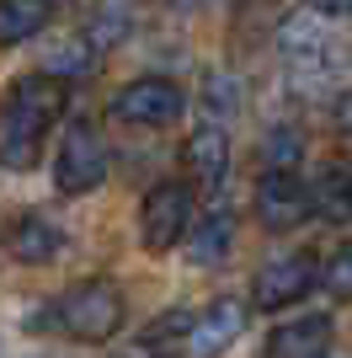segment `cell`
Returning <instances> with one entry per match:
<instances>
[{"label": "cell", "instance_id": "cell-8", "mask_svg": "<svg viewBox=\"0 0 352 358\" xmlns=\"http://www.w3.org/2000/svg\"><path fill=\"white\" fill-rule=\"evenodd\" d=\"M309 214V187L293 171H262L256 182V220L267 230H293V224H305Z\"/></svg>", "mask_w": 352, "mask_h": 358}, {"label": "cell", "instance_id": "cell-10", "mask_svg": "<svg viewBox=\"0 0 352 358\" xmlns=\"http://www.w3.org/2000/svg\"><path fill=\"white\" fill-rule=\"evenodd\" d=\"M325 348H331V315H305L272 331L262 358H325Z\"/></svg>", "mask_w": 352, "mask_h": 358}, {"label": "cell", "instance_id": "cell-18", "mask_svg": "<svg viewBox=\"0 0 352 358\" xmlns=\"http://www.w3.org/2000/svg\"><path fill=\"white\" fill-rule=\"evenodd\" d=\"M321 278H325V289H331V294H337V299H347V278H352V252H347V246H337V252H331V262H325V273H321Z\"/></svg>", "mask_w": 352, "mask_h": 358}, {"label": "cell", "instance_id": "cell-5", "mask_svg": "<svg viewBox=\"0 0 352 358\" xmlns=\"http://www.w3.org/2000/svg\"><path fill=\"white\" fill-rule=\"evenodd\" d=\"M187 113V91L166 80V75H145V80H129V86L112 96V118L139 123V129H161V123H176Z\"/></svg>", "mask_w": 352, "mask_h": 358}, {"label": "cell", "instance_id": "cell-6", "mask_svg": "<svg viewBox=\"0 0 352 358\" xmlns=\"http://www.w3.org/2000/svg\"><path fill=\"white\" fill-rule=\"evenodd\" d=\"M315 278H321L315 252L272 257V262L251 278V305H256V310H288V305H299V299L315 289Z\"/></svg>", "mask_w": 352, "mask_h": 358}, {"label": "cell", "instance_id": "cell-21", "mask_svg": "<svg viewBox=\"0 0 352 358\" xmlns=\"http://www.w3.org/2000/svg\"><path fill=\"white\" fill-rule=\"evenodd\" d=\"M176 11H198V6H208V0H171Z\"/></svg>", "mask_w": 352, "mask_h": 358}, {"label": "cell", "instance_id": "cell-16", "mask_svg": "<svg viewBox=\"0 0 352 358\" xmlns=\"http://www.w3.org/2000/svg\"><path fill=\"white\" fill-rule=\"evenodd\" d=\"M299 155H305V134H299L293 123L267 129V139H262V161H267V171H293V166H299Z\"/></svg>", "mask_w": 352, "mask_h": 358}, {"label": "cell", "instance_id": "cell-13", "mask_svg": "<svg viewBox=\"0 0 352 358\" xmlns=\"http://www.w3.org/2000/svg\"><path fill=\"white\" fill-rule=\"evenodd\" d=\"M48 0H0V48L11 43H27L48 27Z\"/></svg>", "mask_w": 352, "mask_h": 358}, {"label": "cell", "instance_id": "cell-19", "mask_svg": "<svg viewBox=\"0 0 352 358\" xmlns=\"http://www.w3.org/2000/svg\"><path fill=\"white\" fill-rule=\"evenodd\" d=\"M305 6H309L315 22H342V16L352 11V0H305Z\"/></svg>", "mask_w": 352, "mask_h": 358}, {"label": "cell", "instance_id": "cell-7", "mask_svg": "<svg viewBox=\"0 0 352 358\" xmlns=\"http://www.w3.org/2000/svg\"><path fill=\"white\" fill-rule=\"evenodd\" d=\"M240 331H246V310L235 299H219L203 315H192V327L182 331V358H219L230 353V343Z\"/></svg>", "mask_w": 352, "mask_h": 358}, {"label": "cell", "instance_id": "cell-14", "mask_svg": "<svg viewBox=\"0 0 352 358\" xmlns=\"http://www.w3.org/2000/svg\"><path fill=\"white\" fill-rule=\"evenodd\" d=\"M309 209L325 214V220H347V161H325L321 177H315V193H309Z\"/></svg>", "mask_w": 352, "mask_h": 358}, {"label": "cell", "instance_id": "cell-3", "mask_svg": "<svg viewBox=\"0 0 352 358\" xmlns=\"http://www.w3.org/2000/svg\"><path fill=\"white\" fill-rule=\"evenodd\" d=\"M192 220H198V198H192L187 182H161L145 193V209H139V241L149 252H171L176 241H187Z\"/></svg>", "mask_w": 352, "mask_h": 358}, {"label": "cell", "instance_id": "cell-1", "mask_svg": "<svg viewBox=\"0 0 352 358\" xmlns=\"http://www.w3.org/2000/svg\"><path fill=\"white\" fill-rule=\"evenodd\" d=\"M64 80L54 75H22L11 80V96L0 107V166L6 171H32L43 155L48 123L64 113Z\"/></svg>", "mask_w": 352, "mask_h": 358}, {"label": "cell", "instance_id": "cell-15", "mask_svg": "<svg viewBox=\"0 0 352 358\" xmlns=\"http://www.w3.org/2000/svg\"><path fill=\"white\" fill-rule=\"evenodd\" d=\"M91 38L86 32H70V38H59V43H48V54H43V70L38 75H54V80H70V75H80V70H91Z\"/></svg>", "mask_w": 352, "mask_h": 358}, {"label": "cell", "instance_id": "cell-20", "mask_svg": "<svg viewBox=\"0 0 352 358\" xmlns=\"http://www.w3.org/2000/svg\"><path fill=\"white\" fill-rule=\"evenodd\" d=\"M117 358H176V353H166V348H149V343H139L133 353H117Z\"/></svg>", "mask_w": 352, "mask_h": 358}, {"label": "cell", "instance_id": "cell-2", "mask_svg": "<svg viewBox=\"0 0 352 358\" xmlns=\"http://www.w3.org/2000/svg\"><path fill=\"white\" fill-rule=\"evenodd\" d=\"M123 294H117V284H107V278H86V284H75L70 294L59 299V327L70 331L75 343H107V337H117V327H123Z\"/></svg>", "mask_w": 352, "mask_h": 358}, {"label": "cell", "instance_id": "cell-9", "mask_svg": "<svg viewBox=\"0 0 352 358\" xmlns=\"http://www.w3.org/2000/svg\"><path fill=\"white\" fill-rule=\"evenodd\" d=\"M59 224H48L43 214H16V220H6V230H0V246H6V257H16L22 268H43V262H54L59 257Z\"/></svg>", "mask_w": 352, "mask_h": 358}, {"label": "cell", "instance_id": "cell-17", "mask_svg": "<svg viewBox=\"0 0 352 358\" xmlns=\"http://www.w3.org/2000/svg\"><path fill=\"white\" fill-rule=\"evenodd\" d=\"M203 107H208V123H219V118H235L240 113V80L224 70L203 75Z\"/></svg>", "mask_w": 352, "mask_h": 358}, {"label": "cell", "instance_id": "cell-12", "mask_svg": "<svg viewBox=\"0 0 352 358\" xmlns=\"http://www.w3.org/2000/svg\"><path fill=\"white\" fill-rule=\"evenodd\" d=\"M235 246V214L230 209H208V220H192L187 230V252L203 262V268H219Z\"/></svg>", "mask_w": 352, "mask_h": 358}, {"label": "cell", "instance_id": "cell-4", "mask_svg": "<svg viewBox=\"0 0 352 358\" xmlns=\"http://www.w3.org/2000/svg\"><path fill=\"white\" fill-rule=\"evenodd\" d=\"M107 177V145L102 134H96V123L86 118H75L70 129H64V139H59V161H54V182H59V193H91V187H102Z\"/></svg>", "mask_w": 352, "mask_h": 358}, {"label": "cell", "instance_id": "cell-11", "mask_svg": "<svg viewBox=\"0 0 352 358\" xmlns=\"http://www.w3.org/2000/svg\"><path fill=\"white\" fill-rule=\"evenodd\" d=\"M182 155H187V171L203 182V187H219L224 171H230V139H224L219 123H198L187 134V150H182Z\"/></svg>", "mask_w": 352, "mask_h": 358}]
</instances>
